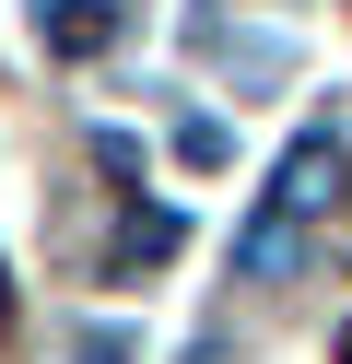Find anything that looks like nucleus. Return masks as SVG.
Returning <instances> with one entry per match:
<instances>
[{"mask_svg":"<svg viewBox=\"0 0 352 364\" xmlns=\"http://www.w3.org/2000/svg\"><path fill=\"white\" fill-rule=\"evenodd\" d=\"M329 212H341V141H294L282 176L258 188V212L235 223V270H247V282L294 270L305 259V223H329Z\"/></svg>","mask_w":352,"mask_h":364,"instance_id":"nucleus-1","label":"nucleus"},{"mask_svg":"<svg viewBox=\"0 0 352 364\" xmlns=\"http://www.w3.org/2000/svg\"><path fill=\"white\" fill-rule=\"evenodd\" d=\"M117 24H129V0H36V48H47V59L117 48Z\"/></svg>","mask_w":352,"mask_h":364,"instance_id":"nucleus-2","label":"nucleus"},{"mask_svg":"<svg viewBox=\"0 0 352 364\" xmlns=\"http://www.w3.org/2000/svg\"><path fill=\"white\" fill-rule=\"evenodd\" d=\"M82 364H129V329H82Z\"/></svg>","mask_w":352,"mask_h":364,"instance_id":"nucleus-3","label":"nucleus"},{"mask_svg":"<svg viewBox=\"0 0 352 364\" xmlns=\"http://www.w3.org/2000/svg\"><path fill=\"white\" fill-rule=\"evenodd\" d=\"M341 364H352V341H341Z\"/></svg>","mask_w":352,"mask_h":364,"instance_id":"nucleus-4","label":"nucleus"}]
</instances>
